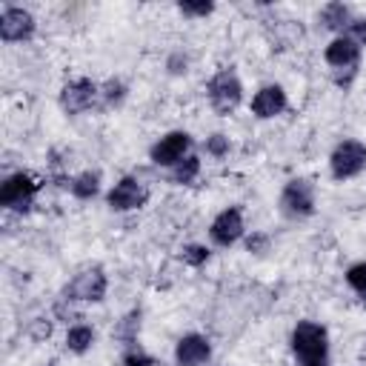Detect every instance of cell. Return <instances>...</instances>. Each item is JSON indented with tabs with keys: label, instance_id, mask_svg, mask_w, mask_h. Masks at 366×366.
<instances>
[{
	"label": "cell",
	"instance_id": "6da1fadb",
	"mask_svg": "<svg viewBox=\"0 0 366 366\" xmlns=\"http://www.w3.org/2000/svg\"><path fill=\"white\" fill-rule=\"evenodd\" d=\"M295 366H332L329 329L320 320H297L289 332Z\"/></svg>",
	"mask_w": 366,
	"mask_h": 366
},
{
	"label": "cell",
	"instance_id": "7a4b0ae2",
	"mask_svg": "<svg viewBox=\"0 0 366 366\" xmlns=\"http://www.w3.org/2000/svg\"><path fill=\"white\" fill-rule=\"evenodd\" d=\"M360 60H363V46L355 43L349 34H335L323 46V63L332 69V80L340 89L352 86V80L360 71Z\"/></svg>",
	"mask_w": 366,
	"mask_h": 366
},
{
	"label": "cell",
	"instance_id": "3957f363",
	"mask_svg": "<svg viewBox=\"0 0 366 366\" xmlns=\"http://www.w3.org/2000/svg\"><path fill=\"white\" fill-rule=\"evenodd\" d=\"M243 80L234 66H220L206 80V100L217 117H229L243 106Z\"/></svg>",
	"mask_w": 366,
	"mask_h": 366
},
{
	"label": "cell",
	"instance_id": "277c9868",
	"mask_svg": "<svg viewBox=\"0 0 366 366\" xmlns=\"http://www.w3.org/2000/svg\"><path fill=\"white\" fill-rule=\"evenodd\" d=\"M277 212L283 220L300 223L309 220L317 212V189L309 177H292L283 183L280 194H277Z\"/></svg>",
	"mask_w": 366,
	"mask_h": 366
},
{
	"label": "cell",
	"instance_id": "5b68a950",
	"mask_svg": "<svg viewBox=\"0 0 366 366\" xmlns=\"http://www.w3.org/2000/svg\"><path fill=\"white\" fill-rule=\"evenodd\" d=\"M43 186H46V180H37L31 172H23V169L20 172H11L0 183V206L6 212L26 214L34 206V200H37V194H40Z\"/></svg>",
	"mask_w": 366,
	"mask_h": 366
},
{
	"label": "cell",
	"instance_id": "8992f818",
	"mask_svg": "<svg viewBox=\"0 0 366 366\" xmlns=\"http://www.w3.org/2000/svg\"><path fill=\"white\" fill-rule=\"evenodd\" d=\"M366 172V143L357 137H343L329 152V174L337 183L355 180Z\"/></svg>",
	"mask_w": 366,
	"mask_h": 366
},
{
	"label": "cell",
	"instance_id": "52a82bcc",
	"mask_svg": "<svg viewBox=\"0 0 366 366\" xmlns=\"http://www.w3.org/2000/svg\"><path fill=\"white\" fill-rule=\"evenodd\" d=\"M57 103L66 114L77 117V114H86V112H94V109H103L100 106V83L92 80V77H69L57 94Z\"/></svg>",
	"mask_w": 366,
	"mask_h": 366
},
{
	"label": "cell",
	"instance_id": "ba28073f",
	"mask_svg": "<svg viewBox=\"0 0 366 366\" xmlns=\"http://www.w3.org/2000/svg\"><path fill=\"white\" fill-rule=\"evenodd\" d=\"M206 234H209V246H214V249H232V246L243 243V237L249 234L243 209H240L237 203L223 206V209L212 217Z\"/></svg>",
	"mask_w": 366,
	"mask_h": 366
},
{
	"label": "cell",
	"instance_id": "9c48e42d",
	"mask_svg": "<svg viewBox=\"0 0 366 366\" xmlns=\"http://www.w3.org/2000/svg\"><path fill=\"white\" fill-rule=\"evenodd\" d=\"M194 152V137L186 129H172L166 134H160L152 146H149V163L157 169H172L177 166L183 157H189Z\"/></svg>",
	"mask_w": 366,
	"mask_h": 366
},
{
	"label": "cell",
	"instance_id": "30bf717a",
	"mask_svg": "<svg viewBox=\"0 0 366 366\" xmlns=\"http://www.w3.org/2000/svg\"><path fill=\"white\" fill-rule=\"evenodd\" d=\"M149 197H152V192H149V186H146L137 174H123V177H117V180L109 186V192H106V206H109V212H114V214H126V212L143 209V206L149 203Z\"/></svg>",
	"mask_w": 366,
	"mask_h": 366
},
{
	"label": "cell",
	"instance_id": "8fae6325",
	"mask_svg": "<svg viewBox=\"0 0 366 366\" xmlns=\"http://www.w3.org/2000/svg\"><path fill=\"white\" fill-rule=\"evenodd\" d=\"M109 292V277L100 266H86L80 269L63 289V297L71 303H100Z\"/></svg>",
	"mask_w": 366,
	"mask_h": 366
},
{
	"label": "cell",
	"instance_id": "7c38bea8",
	"mask_svg": "<svg viewBox=\"0 0 366 366\" xmlns=\"http://www.w3.org/2000/svg\"><path fill=\"white\" fill-rule=\"evenodd\" d=\"M37 34V20L29 9L23 6H3L0 9V40L14 46V43H29Z\"/></svg>",
	"mask_w": 366,
	"mask_h": 366
},
{
	"label": "cell",
	"instance_id": "4fadbf2b",
	"mask_svg": "<svg viewBox=\"0 0 366 366\" xmlns=\"http://www.w3.org/2000/svg\"><path fill=\"white\" fill-rule=\"evenodd\" d=\"M289 109V94L280 83H263L254 89L249 100V112L254 120H274Z\"/></svg>",
	"mask_w": 366,
	"mask_h": 366
},
{
	"label": "cell",
	"instance_id": "5bb4252c",
	"mask_svg": "<svg viewBox=\"0 0 366 366\" xmlns=\"http://www.w3.org/2000/svg\"><path fill=\"white\" fill-rule=\"evenodd\" d=\"M212 360V340L203 332H186L174 343L177 366H206Z\"/></svg>",
	"mask_w": 366,
	"mask_h": 366
},
{
	"label": "cell",
	"instance_id": "9a60e30c",
	"mask_svg": "<svg viewBox=\"0 0 366 366\" xmlns=\"http://www.w3.org/2000/svg\"><path fill=\"white\" fill-rule=\"evenodd\" d=\"M352 17H355V11H352L349 3L332 0V3L320 6V11H317V26L335 37V34H343V31H346V26L352 23Z\"/></svg>",
	"mask_w": 366,
	"mask_h": 366
},
{
	"label": "cell",
	"instance_id": "2e32d148",
	"mask_svg": "<svg viewBox=\"0 0 366 366\" xmlns=\"http://www.w3.org/2000/svg\"><path fill=\"white\" fill-rule=\"evenodd\" d=\"M100 192H103V177H100L97 169H83V172L71 174L69 194H71L74 200H94Z\"/></svg>",
	"mask_w": 366,
	"mask_h": 366
},
{
	"label": "cell",
	"instance_id": "e0dca14e",
	"mask_svg": "<svg viewBox=\"0 0 366 366\" xmlns=\"http://www.w3.org/2000/svg\"><path fill=\"white\" fill-rule=\"evenodd\" d=\"M63 343H66V349H69L71 355H77V357H80V355L92 352V346L97 343V332H94V326H92V323L74 320V323L66 329Z\"/></svg>",
	"mask_w": 366,
	"mask_h": 366
},
{
	"label": "cell",
	"instance_id": "ac0fdd59",
	"mask_svg": "<svg viewBox=\"0 0 366 366\" xmlns=\"http://www.w3.org/2000/svg\"><path fill=\"white\" fill-rule=\"evenodd\" d=\"M200 172H203V160H200L197 152H192L189 157H183L177 166H172V169L166 172V180H169L172 186H192V183L200 177Z\"/></svg>",
	"mask_w": 366,
	"mask_h": 366
},
{
	"label": "cell",
	"instance_id": "d6986e66",
	"mask_svg": "<svg viewBox=\"0 0 366 366\" xmlns=\"http://www.w3.org/2000/svg\"><path fill=\"white\" fill-rule=\"evenodd\" d=\"M129 97V86L120 77H109L100 83V106L103 109H120Z\"/></svg>",
	"mask_w": 366,
	"mask_h": 366
},
{
	"label": "cell",
	"instance_id": "ffe728a7",
	"mask_svg": "<svg viewBox=\"0 0 366 366\" xmlns=\"http://www.w3.org/2000/svg\"><path fill=\"white\" fill-rule=\"evenodd\" d=\"M140 309H132L129 315H123L120 317V323H117V329H114V337L123 343V346H129V343H137V337H140Z\"/></svg>",
	"mask_w": 366,
	"mask_h": 366
},
{
	"label": "cell",
	"instance_id": "44dd1931",
	"mask_svg": "<svg viewBox=\"0 0 366 366\" xmlns=\"http://www.w3.org/2000/svg\"><path fill=\"white\" fill-rule=\"evenodd\" d=\"M180 260L183 266H192V269H200L212 260V246L206 243H183L180 246Z\"/></svg>",
	"mask_w": 366,
	"mask_h": 366
},
{
	"label": "cell",
	"instance_id": "7402d4cb",
	"mask_svg": "<svg viewBox=\"0 0 366 366\" xmlns=\"http://www.w3.org/2000/svg\"><path fill=\"white\" fill-rule=\"evenodd\" d=\"M120 366H157V357H154L152 352H146V349L140 346V340H137V343L123 346V352H120Z\"/></svg>",
	"mask_w": 366,
	"mask_h": 366
},
{
	"label": "cell",
	"instance_id": "603a6c76",
	"mask_svg": "<svg viewBox=\"0 0 366 366\" xmlns=\"http://www.w3.org/2000/svg\"><path fill=\"white\" fill-rule=\"evenodd\" d=\"M217 3L214 0H180L177 3V11L186 17V20H203L209 14H214Z\"/></svg>",
	"mask_w": 366,
	"mask_h": 366
},
{
	"label": "cell",
	"instance_id": "cb8c5ba5",
	"mask_svg": "<svg viewBox=\"0 0 366 366\" xmlns=\"http://www.w3.org/2000/svg\"><path fill=\"white\" fill-rule=\"evenodd\" d=\"M203 152H206L212 160H223V157H229V152H232V140H229V134H223V132H212V134L203 140Z\"/></svg>",
	"mask_w": 366,
	"mask_h": 366
},
{
	"label": "cell",
	"instance_id": "d4e9b609",
	"mask_svg": "<svg viewBox=\"0 0 366 366\" xmlns=\"http://www.w3.org/2000/svg\"><path fill=\"white\" fill-rule=\"evenodd\" d=\"M343 280H346V286L360 297V295H366V260H357V263H352L349 269H346V274H343Z\"/></svg>",
	"mask_w": 366,
	"mask_h": 366
},
{
	"label": "cell",
	"instance_id": "484cf974",
	"mask_svg": "<svg viewBox=\"0 0 366 366\" xmlns=\"http://www.w3.org/2000/svg\"><path fill=\"white\" fill-rule=\"evenodd\" d=\"M243 246L249 254H266L272 246V237H269V232H252L243 237Z\"/></svg>",
	"mask_w": 366,
	"mask_h": 366
},
{
	"label": "cell",
	"instance_id": "4316f807",
	"mask_svg": "<svg viewBox=\"0 0 366 366\" xmlns=\"http://www.w3.org/2000/svg\"><path fill=\"white\" fill-rule=\"evenodd\" d=\"M51 329H54V320H51V317H34L26 332H29V337H31L34 343H43V340L51 337Z\"/></svg>",
	"mask_w": 366,
	"mask_h": 366
},
{
	"label": "cell",
	"instance_id": "83f0119b",
	"mask_svg": "<svg viewBox=\"0 0 366 366\" xmlns=\"http://www.w3.org/2000/svg\"><path fill=\"white\" fill-rule=\"evenodd\" d=\"M166 74L172 77H186L189 74V54L186 51H172L166 57Z\"/></svg>",
	"mask_w": 366,
	"mask_h": 366
},
{
	"label": "cell",
	"instance_id": "f1b7e54d",
	"mask_svg": "<svg viewBox=\"0 0 366 366\" xmlns=\"http://www.w3.org/2000/svg\"><path fill=\"white\" fill-rule=\"evenodd\" d=\"M343 34H349L355 43H360V46L366 49V17H363V14H355Z\"/></svg>",
	"mask_w": 366,
	"mask_h": 366
},
{
	"label": "cell",
	"instance_id": "f546056e",
	"mask_svg": "<svg viewBox=\"0 0 366 366\" xmlns=\"http://www.w3.org/2000/svg\"><path fill=\"white\" fill-rule=\"evenodd\" d=\"M360 306H363V309H366V295H360Z\"/></svg>",
	"mask_w": 366,
	"mask_h": 366
}]
</instances>
